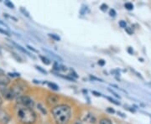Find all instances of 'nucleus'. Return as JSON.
<instances>
[{
    "mask_svg": "<svg viewBox=\"0 0 151 124\" xmlns=\"http://www.w3.org/2000/svg\"><path fill=\"white\" fill-rule=\"evenodd\" d=\"M4 4H5V6H7L9 9H15L14 4L11 1H9V0H5V1H4Z\"/></svg>",
    "mask_w": 151,
    "mask_h": 124,
    "instance_id": "18",
    "label": "nucleus"
},
{
    "mask_svg": "<svg viewBox=\"0 0 151 124\" xmlns=\"http://www.w3.org/2000/svg\"><path fill=\"white\" fill-rule=\"evenodd\" d=\"M2 105H3V99H2V97L0 96V109L2 108Z\"/></svg>",
    "mask_w": 151,
    "mask_h": 124,
    "instance_id": "41",
    "label": "nucleus"
},
{
    "mask_svg": "<svg viewBox=\"0 0 151 124\" xmlns=\"http://www.w3.org/2000/svg\"><path fill=\"white\" fill-rule=\"evenodd\" d=\"M27 48L30 50V51H32V52H35V53H38V50L37 49H35L32 47V46H30V45H29L27 44Z\"/></svg>",
    "mask_w": 151,
    "mask_h": 124,
    "instance_id": "36",
    "label": "nucleus"
},
{
    "mask_svg": "<svg viewBox=\"0 0 151 124\" xmlns=\"http://www.w3.org/2000/svg\"><path fill=\"white\" fill-rule=\"evenodd\" d=\"M35 67L36 68V70L38 71H40V73H42V74H45V75H46L47 74V71L45 70L44 68H42L41 66H39V65H35Z\"/></svg>",
    "mask_w": 151,
    "mask_h": 124,
    "instance_id": "24",
    "label": "nucleus"
},
{
    "mask_svg": "<svg viewBox=\"0 0 151 124\" xmlns=\"http://www.w3.org/2000/svg\"><path fill=\"white\" fill-rule=\"evenodd\" d=\"M108 14H109L110 17L114 18V17H116V15H117V12H116V10L114 9H110L109 11H108Z\"/></svg>",
    "mask_w": 151,
    "mask_h": 124,
    "instance_id": "25",
    "label": "nucleus"
},
{
    "mask_svg": "<svg viewBox=\"0 0 151 124\" xmlns=\"http://www.w3.org/2000/svg\"><path fill=\"white\" fill-rule=\"evenodd\" d=\"M90 77V79H92V80H94V81H100V82H103V79H100V78H98V77H96V76H89Z\"/></svg>",
    "mask_w": 151,
    "mask_h": 124,
    "instance_id": "31",
    "label": "nucleus"
},
{
    "mask_svg": "<svg viewBox=\"0 0 151 124\" xmlns=\"http://www.w3.org/2000/svg\"><path fill=\"white\" fill-rule=\"evenodd\" d=\"M100 10L101 11H103V12H107L108 9V4H102L101 5H100Z\"/></svg>",
    "mask_w": 151,
    "mask_h": 124,
    "instance_id": "26",
    "label": "nucleus"
},
{
    "mask_svg": "<svg viewBox=\"0 0 151 124\" xmlns=\"http://www.w3.org/2000/svg\"><path fill=\"white\" fill-rule=\"evenodd\" d=\"M124 7L127 10H133L134 9V4L130 2H128V3H125L124 4Z\"/></svg>",
    "mask_w": 151,
    "mask_h": 124,
    "instance_id": "21",
    "label": "nucleus"
},
{
    "mask_svg": "<svg viewBox=\"0 0 151 124\" xmlns=\"http://www.w3.org/2000/svg\"><path fill=\"white\" fill-rule=\"evenodd\" d=\"M20 11H21L22 13L24 14V15H25V16L27 17H29V13H28L26 9H24V8H20Z\"/></svg>",
    "mask_w": 151,
    "mask_h": 124,
    "instance_id": "35",
    "label": "nucleus"
},
{
    "mask_svg": "<svg viewBox=\"0 0 151 124\" xmlns=\"http://www.w3.org/2000/svg\"><path fill=\"white\" fill-rule=\"evenodd\" d=\"M11 121V117L6 111L0 109V123L8 124Z\"/></svg>",
    "mask_w": 151,
    "mask_h": 124,
    "instance_id": "8",
    "label": "nucleus"
},
{
    "mask_svg": "<svg viewBox=\"0 0 151 124\" xmlns=\"http://www.w3.org/2000/svg\"><path fill=\"white\" fill-rule=\"evenodd\" d=\"M46 84H47V86H48L49 88H50V90H52V91H55V92H58V91L60 90L59 86H58L57 84L54 83V82H51V81H47V82H46Z\"/></svg>",
    "mask_w": 151,
    "mask_h": 124,
    "instance_id": "14",
    "label": "nucleus"
},
{
    "mask_svg": "<svg viewBox=\"0 0 151 124\" xmlns=\"http://www.w3.org/2000/svg\"><path fill=\"white\" fill-rule=\"evenodd\" d=\"M34 83H35V84H40V81H36V80H34Z\"/></svg>",
    "mask_w": 151,
    "mask_h": 124,
    "instance_id": "42",
    "label": "nucleus"
},
{
    "mask_svg": "<svg viewBox=\"0 0 151 124\" xmlns=\"http://www.w3.org/2000/svg\"><path fill=\"white\" fill-rule=\"evenodd\" d=\"M0 33H1V34H4V35H7V36H11L10 33L9 32L8 30L3 29H1V28H0Z\"/></svg>",
    "mask_w": 151,
    "mask_h": 124,
    "instance_id": "29",
    "label": "nucleus"
},
{
    "mask_svg": "<svg viewBox=\"0 0 151 124\" xmlns=\"http://www.w3.org/2000/svg\"><path fill=\"white\" fill-rule=\"evenodd\" d=\"M39 57H40V60L42 61V63H43L44 65H50V64H51V61H50L47 57H45V55H40H40H39Z\"/></svg>",
    "mask_w": 151,
    "mask_h": 124,
    "instance_id": "16",
    "label": "nucleus"
},
{
    "mask_svg": "<svg viewBox=\"0 0 151 124\" xmlns=\"http://www.w3.org/2000/svg\"><path fill=\"white\" fill-rule=\"evenodd\" d=\"M10 78L4 73L3 70H0V87L1 86H8L10 84Z\"/></svg>",
    "mask_w": 151,
    "mask_h": 124,
    "instance_id": "9",
    "label": "nucleus"
},
{
    "mask_svg": "<svg viewBox=\"0 0 151 124\" xmlns=\"http://www.w3.org/2000/svg\"><path fill=\"white\" fill-rule=\"evenodd\" d=\"M58 76H60L61 78H63V79H66V80H68V81H73V82H75L76 80H74L72 77H70L69 75H67V76H64V75H61V74H58Z\"/></svg>",
    "mask_w": 151,
    "mask_h": 124,
    "instance_id": "23",
    "label": "nucleus"
},
{
    "mask_svg": "<svg viewBox=\"0 0 151 124\" xmlns=\"http://www.w3.org/2000/svg\"><path fill=\"white\" fill-rule=\"evenodd\" d=\"M127 51H128V53L130 54H134V49H133L132 47H128V49H127Z\"/></svg>",
    "mask_w": 151,
    "mask_h": 124,
    "instance_id": "37",
    "label": "nucleus"
},
{
    "mask_svg": "<svg viewBox=\"0 0 151 124\" xmlns=\"http://www.w3.org/2000/svg\"><path fill=\"white\" fill-rule=\"evenodd\" d=\"M8 76L9 77V78H18V77H19L20 76V74L19 73H16V72H9L8 74Z\"/></svg>",
    "mask_w": 151,
    "mask_h": 124,
    "instance_id": "22",
    "label": "nucleus"
},
{
    "mask_svg": "<svg viewBox=\"0 0 151 124\" xmlns=\"http://www.w3.org/2000/svg\"><path fill=\"white\" fill-rule=\"evenodd\" d=\"M48 36L55 41H60V37L56 34H48Z\"/></svg>",
    "mask_w": 151,
    "mask_h": 124,
    "instance_id": "17",
    "label": "nucleus"
},
{
    "mask_svg": "<svg viewBox=\"0 0 151 124\" xmlns=\"http://www.w3.org/2000/svg\"><path fill=\"white\" fill-rule=\"evenodd\" d=\"M50 113L55 124H68L72 118V108L66 103H60L51 108Z\"/></svg>",
    "mask_w": 151,
    "mask_h": 124,
    "instance_id": "1",
    "label": "nucleus"
},
{
    "mask_svg": "<svg viewBox=\"0 0 151 124\" xmlns=\"http://www.w3.org/2000/svg\"><path fill=\"white\" fill-rule=\"evenodd\" d=\"M10 89L14 93L15 99L18 97H21L23 95H26L29 86L28 84L24 81H15L10 86Z\"/></svg>",
    "mask_w": 151,
    "mask_h": 124,
    "instance_id": "3",
    "label": "nucleus"
},
{
    "mask_svg": "<svg viewBox=\"0 0 151 124\" xmlns=\"http://www.w3.org/2000/svg\"><path fill=\"white\" fill-rule=\"evenodd\" d=\"M131 70H133V71H134V72L135 74H136V75H137V76H139V78H140V79H142V80H143V79H144V78H143V76H141V74L140 73H139V72H137V71H135L134 70H133V69H131Z\"/></svg>",
    "mask_w": 151,
    "mask_h": 124,
    "instance_id": "40",
    "label": "nucleus"
},
{
    "mask_svg": "<svg viewBox=\"0 0 151 124\" xmlns=\"http://www.w3.org/2000/svg\"><path fill=\"white\" fill-rule=\"evenodd\" d=\"M42 50H43L45 53H46L47 54H49L50 57H52V59H55V62H62L63 61V59L60 56L59 54H57L56 53H55L53 51H51V50H50L48 49H45L42 48Z\"/></svg>",
    "mask_w": 151,
    "mask_h": 124,
    "instance_id": "10",
    "label": "nucleus"
},
{
    "mask_svg": "<svg viewBox=\"0 0 151 124\" xmlns=\"http://www.w3.org/2000/svg\"><path fill=\"white\" fill-rule=\"evenodd\" d=\"M73 124H84V123H82V121L80 120V119H76V120H75V121L73 122Z\"/></svg>",
    "mask_w": 151,
    "mask_h": 124,
    "instance_id": "39",
    "label": "nucleus"
},
{
    "mask_svg": "<svg viewBox=\"0 0 151 124\" xmlns=\"http://www.w3.org/2000/svg\"><path fill=\"white\" fill-rule=\"evenodd\" d=\"M108 91L109 92H111V93H112V94H113V96H114L115 97H117V98H119V99H121V97H120V95H119V94H118L117 92H114V91H113V90H112L111 88H108Z\"/></svg>",
    "mask_w": 151,
    "mask_h": 124,
    "instance_id": "27",
    "label": "nucleus"
},
{
    "mask_svg": "<svg viewBox=\"0 0 151 124\" xmlns=\"http://www.w3.org/2000/svg\"><path fill=\"white\" fill-rule=\"evenodd\" d=\"M69 76H70V77H72L74 80H76L78 77H79V76L77 75V73L76 72L75 70H73V69H70V73H69Z\"/></svg>",
    "mask_w": 151,
    "mask_h": 124,
    "instance_id": "19",
    "label": "nucleus"
},
{
    "mask_svg": "<svg viewBox=\"0 0 151 124\" xmlns=\"http://www.w3.org/2000/svg\"><path fill=\"white\" fill-rule=\"evenodd\" d=\"M14 113L17 120L22 124H35L37 121V114L32 108L15 104Z\"/></svg>",
    "mask_w": 151,
    "mask_h": 124,
    "instance_id": "2",
    "label": "nucleus"
},
{
    "mask_svg": "<svg viewBox=\"0 0 151 124\" xmlns=\"http://www.w3.org/2000/svg\"><path fill=\"white\" fill-rule=\"evenodd\" d=\"M106 98L108 99V100L109 101V102H110L113 103V104H114V105H116V106H120V105H121V103L119 102H118L117 100H115V99L112 98V97H106Z\"/></svg>",
    "mask_w": 151,
    "mask_h": 124,
    "instance_id": "20",
    "label": "nucleus"
},
{
    "mask_svg": "<svg viewBox=\"0 0 151 124\" xmlns=\"http://www.w3.org/2000/svg\"><path fill=\"white\" fill-rule=\"evenodd\" d=\"M98 124H113L112 120L108 118H106V117H103L102 118L99 119V121L97 122Z\"/></svg>",
    "mask_w": 151,
    "mask_h": 124,
    "instance_id": "15",
    "label": "nucleus"
},
{
    "mask_svg": "<svg viewBox=\"0 0 151 124\" xmlns=\"http://www.w3.org/2000/svg\"><path fill=\"white\" fill-rule=\"evenodd\" d=\"M81 121H82L83 123L86 124H97V122H98L95 114L92 113L91 112H87V113L84 114Z\"/></svg>",
    "mask_w": 151,
    "mask_h": 124,
    "instance_id": "7",
    "label": "nucleus"
},
{
    "mask_svg": "<svg viewBox=\"0 0 151 124\" xmlns=\"http://www.w3.org/2000/svg\"><path fill=\"white\" fill-rule=\"evenodd\" d=\"M117 113H118V115H119V117H121V118H126V115L124 113H123L122 112H117Z\"/></svg>",
    "mask_w": 151,
    "mask_h": 124,
    "instance_id": "38",
    "label": "nucleus"
},
{
    "mask_svg": "<svg viewBox=\"0 0 151 124\" xmlns=\"http://www.w3.org/2000/svg\"><path fill=\"white\" fill-rule=\"evenodd\" d=\"M60 97L55 94V93H50L45 97V103L50 108H54L60 104Z\"/></svg>",
    "mask_w": 151,
    "mask_h": 124,
    "instance_id": "5",
    "label": "nucleus"
},
{
    "mask_svg": "<svg viewBox=\"0 0 151 124\" xmlns=\"http://www.w3.org/2000/svg\"><path fill=\"white\" fill-rule=\"evenodd\" d=\"M0 94L7 101H12V100L15 99V97L10 89V87H8V86H1L0 87Z\"/></svg>",
    "mask_w": 151,
    "mask_h": 124,
    "instance_id": "6",
    "label": "nucleus"
},
{
    "mask_svg": "<svg viewBox=\"0 0 151 124\" xmlns=\"http://www.w3.org/2000/svg\"><path fill=\"white\" fill-rule=\"evenodd\" d=\"M97 65H100V66H104V65H106V61L103 59H99L98 61H97Z\"/></svg>",
    "mask_w": 151,
    "mask_h": 124,
    "instance_id": "30",
    "label": "nucleus"
},
{
    "mask_svg": "<svg viewBox=\"0 0 151 124\" xmlns=\"http://www.w3.org/2000/svg\"><path fill=\"white\" fill-rule=\"evenodd\" d=\"M36 108H37L38 110H39L41 113L43 114L44 116L48 115V112H47V110H46L45 107L44 106V104H42L41 102H38L37 104H36Z\"/></svg>",
    "mask_w": 151,
    "mask_h": 124,
    "instance_id": "12",
    "label": "nucleus"
},
{
    "mask_svg": "<svg viewBox=\"0 0 151 124\" xmlns=\"http://www.w3.org/2000/svg\"><path fill=\"white\" fill-rule=\"evenodd\" d=\"M106 112H107L108 113H110V114H114L115 113H116V112H115V110H114L113 108H106Z\"/></svg>",
    "mask_w": 151,
    "mask_h": 124,
    "instance_id": "32",
    "label": "nucleus"
},
{
    "mask_svg": "<svg viewBox=\"0 0 151 124\" xmlns=\"http://www.w3.org/2000/svg\"><path fill=\"white\" fill-rule=\"evenodd\" d=\"M53 69L57 72H65L68 70V68L66 66L59 64L58 62H55L54 65H53Z\"/></svg>",
    "mask_w": 151,
    "mask_h": 124,
    "instance_id": "11",
    "label": "nucleus"
},
{
    "mask_svg": "<svg viewBox=\"0 0 151 124\" xmlns=\"http://www.w3.org/2000/svg\"><path fill=\"white\" fill-rule=\"evenodd\" d=\"M125 31L128 33L129 34H130V35H131V34H133V33H134V31H133V29H132V28L128 27V26L125 28Z\"/></svg>",
    "mask_w": 151,
    "mask_h": 124,
    "instance_id": "33",
    "label": "nucleus"
},
{
    "mask_svg": "<svg viewBox=\"0 0 151 124\" xmlns=\"http://www.w3.org/2000/svg\"><path fill=\"white\" fill-rule=\"evenodd\" d=\"M11 44H12L13 45H14V46H15V47H16L18 49H19L22 53H24V54H28V55H30V56H31L30 53H29V51H27V49H26L25 48H24V47H23V46H21L20 44L15 43V42H14V41H11Z\"/></svg>",
    "mask_w": 151,
    "mask_h": 124,
    "instance_id": "13",
    "label": "nucleus"
},
{
    "mask_svg": "<svg viewBox=\"0 0 151 124\" xmlns=\"http://www.w3.org/2000/svg\"><path fill=\"white\" fill-rule=\"evenodd\" d=\"M119 24V26L121 28H123V29H125V28L127 27V23H126V21H124V20H120Z\"/></svg>",
    "mask_w": 151,
    "mask_h": 124,
    "instance_id": "28",
    "label": "nucleus"
},
{
    "mask_svg": "<svg viewBox=\"0 0 151 124\" xmlns=\"http://www.w3.org/2000/svg\"><path fill=\"white\" fill-rule=\"evenodd\" d=\"M92 95H94L95 97H102V94H101L100 92H97V91H92Z\"/></svg>",
    "mask_w": 151,
    "mask_h": 124,
    "instance_id": "34",
    "label": "nucleus"
},
{
    "mask_svg": "<svg viewBox=\"0 0 151 124\" xmlns=\"http://www.w3.org/2000/svg\"><path fill=\"white\" fill-rule=\"evenodd\" d=\"M15 101H16V104L21 105V106H24V107H26V108L34 109L35 106V100L30 96L27 95V94L18 97L17 99H15Z\"/></svg>",
    "mask_w": 151,
    "mask_h": 124,
    "instance_id": "4",
    "label": "nucleus"
}]
</instances>
